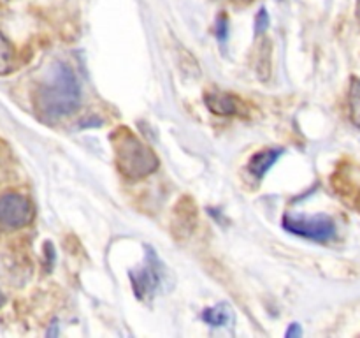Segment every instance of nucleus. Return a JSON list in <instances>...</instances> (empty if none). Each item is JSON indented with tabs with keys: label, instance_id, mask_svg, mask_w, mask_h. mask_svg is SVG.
Masks as SVG:
<instances>
[{
	"label": "nucleus",
	"instance_id": "nucleus-10",
	"mask_svg": "<svg viewBox=\"0 0 360 338\" xmlns=\"http://www.w3.org/2000/svg\"><path fill=\"white\" fill-rule=\"evenodd\" d=\"M14 65V51L11 48L9 41L4 37V34L0 32V74H7L13 70Z\"/></svg>",
	"mask_w": 360,
	"mask_h": 338
},
{
	"label": "nucleus",
	"instance_id": "nucleus-14",
	"mask_svg": "<svg viewBox=\"0 0 360 338\" xmlns=\"http://www.w3.org/2000/svg\"><path fill=\"white\" fill-rule=\"evenodd\" d=\"M4 303V296H2V292H0V305H2Z\"/></svg>",
	"mask_w": 360,
	"mask_h": 338
},
{
	"label": "nucleus",
	"instance_id": "nucleus-9",
	"mask_svg": "<svg viewBox=\"0 0 360 338\" xmlns=\"http://www.w3.org/2000/svg\"><path fill=\"white\" fill-rule=\"evenodd\" d=\"M348 104H350L352 122L360 127V80H352L350 94H348Z\"/></svg>",
	"mask_w": 360,
	"mask_h": 338
},
{
	"label": "nucleus",
	"instance_id": "nucleus-8",
	"mask_svg": "<svg viewBox=\"0 0 360 338\" xmlns=\"http://www.w3.org/2000/svg\"><path fill=\"white\" fill-rule=\"evenodd\" d=\"M202 320L214 327L227 326V324L232 323V310L227 305H224V303H220V305H214L211 308L204 310Z\"/></svg>",
	"mask_w": 360,
	"mask_h": 338
},
{
	"label": "nucleus",
	"instance_id": "nucleus-1",
	"mask_svg": "<svg viewBox=\"0 0 360 338\" xmlns=\"http://www.w3.org/2000/svg\"><path fill=\"white\" fill-rule=\"evenodd\" d=\"M81 90L65 63H55L35 92V108L44 120L69 116L79 108Z\"/></svg>",
	"mask_w": 360,
	"mask_h": 338
},
{
	"label": "nucleus",
	"instance_id": "nucleus-2",
	"mask_svg": "<svg viewBox=\"0 0 360 338\" xmlns=\"http://www.w3.org/2000/svg\"><path fill=\"white\" fill-rule=\"evenodd\" d=\"M111 144L115 150L116 165L127 178H146L158 168L155 151L127 127H118L111 134Z\"/></svg>",
	"mask_w": 360,
	"mask_h": 338
},
{
	"label": "nucleus",
	"instance_id": "nucleus-7",
	"mask_svg": "<svg viewBox=\"0 0 360 338\" xmlns=\"http://www.w3.org/2000/svg\"><path fill=\"white\" fill-rule=\"evenodd\" d=\"M281 154H283V150H280V148H269V150L259 151V154H255L250 158V173H252L257 180H260L262 176H266V173L269 171L274 164H276V161L281 157Z\"/></svg>",
	"mask_w": 360,
	"mask_h": 338
},
{
	"label": "nucleus",
	"instance_id": "nucleus-11",
	"mask_svg": "<svg viewBox=\"0 0 360 338\" xmlns=\"http://www.w3.org/2000/svg\"><path fill=\"white\" fill-rule=\"evenodd\" d=\"M267 25H269V16H267V11L266 9H260V13L257 14V20H255V28H257V34H262L264 30H267Z\"/></svg>",
	"mask_w": 360,
	"mask_h": 338
},
{
	"label": "nucleus",
	"instance_id": "nucleus-12",
	"mask_svg": "<svg viewBox=\"0 0 360 338\" xmlns=\"http://www.w3.org/2000/svg\"><path fill=\"white\" fill-rule=\"evenodd\" d=\"M301 334H302V331H301V326H299V324H292L287 331V337H301Z\"/></svg>",
	"mask_w": 360,
	"mask_h": 338
},
{
	"label": "nucleus",
	"instance_id": "nucleus-3",
	"mask_svg": "<svg viewBox=\"0 0 360 338\" xmlns=\"http://www.w3.org/2000/svg\"><path fill=\"white\" fill-rule=\"evenodd\" d=\"M283 227L292 234L319 243L329 242L336 236V225H334L333 218H329L327 215H315V217L285 215Z\"/></svg>",
	"mask_w": 360,
	"mask_h": 338
},
{
	"label": "nucleus",
	"instance_id": "nucleus-4",
	"mask_svg": "<svg viewBox=\"0 0 360 338\" xmlns=\"http://www.w3.org/2000/svg\"><path fill=\"white\" fill-rule=\"evenodd\" d=\"M34 218V208L25 196L7 192L0 196V225L4 229H21Z\"/></svg>",
	"mask_w": 360,
	"mask_h": 338
},
{
	"label": "nucleus",
	"instance_id": "nucleus-6",
	"mask_svg": "<svg viewBox=\"0 0 360 338\" xmlns=\"http://www.w3.org/2000/svg\"><path fill=\"white\" fill-rule=\"evenodd\" d=\"M206 104L217 115H238L243 108L239 99L229 94H221V92H213V94L206 95Z\"/></svg>",
	"mask_w": 360,
	"mask_h": 338
},
{
	"label": "nucleus",
	"instance_id": "nucleus-13",
	"mask_svg": "<svg viewBox=\"0 0 360 338\" xmlns=\"http://www.w3.org/2000/svg\"><path fill=\"white\" fill-rule=\"evenodd\" d=\"M357 13H359V18H360V0H357Z\"/></svg>",
	"mask_w": 360,
	"mask_h": 338
},
{
	"label": "nucleus",
	"instance_id": "nucleus-5",
	"mask_svg": "<svg viewBox=\"0 0 360 338\" xmlns=\"http://www.w3.org/2000/svg\"><path fill=\"white\" fill-rule=\"evenodd\" d=\"M132 284L134 291H136L137 298H144V296H151L155 292V287L158 285V271L153 266V261H146L143 268H139L137 273H132Z\"/></svg>",
	"mask_w": 360,
	"mask_h": 338
}]
</instances>
